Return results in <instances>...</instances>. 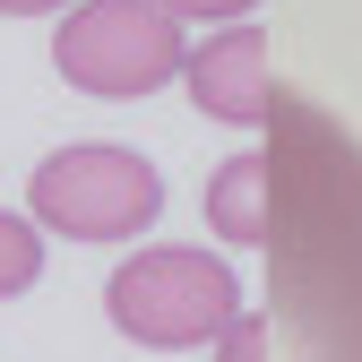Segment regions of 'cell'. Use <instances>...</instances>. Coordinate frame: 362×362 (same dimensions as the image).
I'll return each instance as SVG.
<instances>
[{"instance_id": "obj_10", "label": "cell", "mask_w": 362, "mask_h": 362, "mask_svg": "<svg viewBox=\"0 0 362 362\" xmlns=\"http://www.w3.org/2000/svg\"><path fill=\"white\" fill-rule=\"evenodd\" d=\"M52 9H78V0H0V18H52Z\"/></svg>"}, {"instance_id": "obj_4", "label": "cell", "mask_w": 362, "mask_h": 362, "mask_svg": "<svg viewBox=\"0 0 362 362\" xmlns=\"http://www.w3.org/2000/svg\"><path fill=\"white\" fill-rule=\"evenodd\" d=\"M26 199H35V224H52L69 242H129V233H147L164 216V173L139 147H104L95 139V147L43 156Z\"/></svg>"}, {"instance_id": "obj_7", "label": "cell", "mask_w": 362, "mask_h": 362, "mask_svg": "<svg viewBox=\"0 0 362 362\" xmlns=\"http://www.w3.org/2000/svg\"><path fill=\"white\" fill-rule=\"evenodd\" d=\"M35 276H43V233H35L26 216H9V207H0V302H9V293H26Z\"/></svg>"}, {"instance_id": "obj_2", "label": "cell", "mask_w": 362, "mask_h": 362, "mask_svg": "<svg viewBox=\"0 0 362 362\" xmlns=\"http://www.w3.org/2000/svg\"><path fill=\"white\" fill-rule=\"evenodd\" d=\"M104 310L129 345H216L224 328L242 320V285L216 250H181V242H156V250H129L104 285Z\"/></svg>"}, {"instance_id": "obj_8", "label": "cell", "mask_w": 362, "mask_h": 362, "mask_svg": "<svg viewBox=\"0 0 362 362\" xmlns=\"http://www.w3.org/2000/svg\"><path fill=\"white\" fill-rule=\"evenodd\" d=\"M216 362H267V328H259V310H250V320H233V328L216 337Z\"/></svg>"}, {"instance_id": "obj_3", "label": "cell", "mask_w": 362, "mask_h": 362, "mask_svg": "<svg viewBox=\"0 0 362 362\" xmlns=\"http://www.w3.org/2000/svg\"><path fill=\"white\" fill-rule=\"evenodd\" d=\"M52 61L78 95H156L173 86V69L190 61V43H181V18H164L156 0H78L52 35Z\"/></svg>"}, {"instance_id": "obj_9", "label": "cell", "mask_w": 362, "mask_h": 362, "mask_svg": "<svg viewBox=\"0 0 362 362\" xmlns=\"http://www.w3.org/2000/svg\"><path fill=\"white\" fill-rule=\"evenodd\" d=\"M156 9H164V18H233V26H242L259 0H156Z\"/></svg>"}, {"instance_id": "obj_6", "label": "cell", "mask_w": 362, "mask_h": 362, "mask_svg": "<svg viewBox=\"0 0 362 362\" xmlns=\"http://www.w3.org/2000/svg\"><path fill=\"white\" fill-rule=\"evenodd\" d=\"M207 224H216V242H242V250L267 242V147L224 156V173L207 181Z\"/></svg>"}, {"instance_id": "obj_1", "label": "cell", "mask_w": 362, "mask_h": 362, "mask_svg": "<svg viewBox=\"0 0 362 362\" xmlns=\"http://www.w3.org/2000/svg\"><path fill=\"white\" fill-rule=\"evenodd\" d=\"M267 362H362V139L276 86L267 104Z\"/></svg>"}, {"instance_id": "obj_5", "label": "cell", "mask_w": 362, "mask_h": 362, "mask_svg": "<svg viewBox=\"0 0 362 362\" xmlns=\"http://www.w3.org/2000/svg\"><path fill=\"white\" fill-rule=\"evenodd\" d=\"M181 78H190V104L207 121H233V129H267V104H276V78H267V35L242 18L224 26L207 43H190V61H181Z\"/></svg>"}]
</instances>
